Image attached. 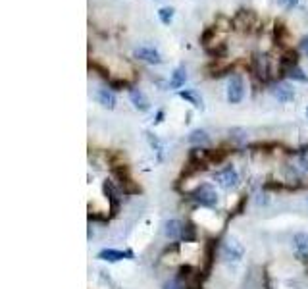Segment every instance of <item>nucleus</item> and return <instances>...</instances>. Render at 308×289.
Listing matches in <instances>:
<instances>
[{"mask_svg": "<svg viewBox=\"0 0 308 289\" xmlns=\"http://www.w3.org/2000/svg\"><path fill=\"white\" fill-rule=\"evenodd\" d=\"M114 175L116 179L120 181V189H122L123 195H137L141 193V187L133 181L131 174H129V168L120 164V166L114 168Z\"/></svg>", "mask_w": 308, "mask_h": 289, "instance_id": "obj_1", "label": "nucleus"}, {"mask_svg": "<svg viewBox=\"0 0 308 289\" xmlns=\"http://www.w3.org/2000/svg\"><path fill=\"white\" fill-rule=\"evenodd\" d=\"M194 202H199L201 206H214L218 202V193L214 189V185L210 183H201L194 187V191L191 193Z\"/></svg>", "mask_w": 308, "mask_h": 289, "instance_id": "obj_2", "label": "nucleus"}, {"mask_svg": "<svg viewBox=\"0 0 308 289\" xmlns=\"http://www.w3.org/2000/svg\"><path fill=\"white\" fill-rule=\"evenodd\" d=\"M253 73L262 83H268L272 79V68H270V60H268L266 54L255 52V56H253Z\"/></svg>", "mask_w": 308, "mask_h": 289, "instance_id": "obj_3", "label": "nucleus"}, {"mask_svg": "<svg viewBox=\"0 0 308 289\" xmlns=\"http://www.w3.org/2000/svg\"><path fill=\"white\" fill-rule=\"evenodd\" d=\"M245 96V79L241 73H233L228 83V102L229 104H239Z\"/></svg>", "mask_w": 308, "mask_h": 289, "instance_id": "obj_4", "label": "nucleus"}, {"mask_svg": "<svg viewBox=\"0 0 308 289\" xmlns=\"http://www.w3.org/2000/svg\"><path fill=\"white\" fill-rule=\"evenodd\" d=\"M255 23H256V14L253 10L241 8L237 10V14L231 18V25H233V29H237V31H250Z\"/></svg>", "mask_w": 308, "mask_h": 289, "instance_id": "obj_5", "label": "nucleus"}, {"mask_svg": "<svg viewBox=\"0 0 308 289\" xmlns=\"http://www.w3.org/2000/svg\"><path fill=\"white\" fill-rule=\"evenodd\" d=\"M214 179H216L223 189H233V187H237L239 183V174L233 166H226L214 174Z\"/></svg>", "mask_w": 308, "mask_h": 289, "instance_id": "obj_6", "label": "nucleus"}, {"mask_svg": "<svg viewBox=\"0 0 308 289\" xmlns=\"http://www.w3.org/2000/svg\"><path fill=\"white\" fill-rule=\"evenodd\" d=\"M297 66H299V52L295 48H285L279 58V75H287Z\"/></svg>", "mask_w": 308, "mask_h": 289, "instance_id": "obj_7", "label": "nucleus"}, {"mask_svg": "<svg viewBox=\"0 0 308 289\" xmlns=\"http://www.w3.org/2000/svg\"><path fill=\"white\" fill-rule=\"evenodd\" d=\"M98 260H104V262H120L125 258H135L133 251H118V249H102L97 254Z\"/></svg>", "mask_w": 308, "mask_h": 289, "instance_id": "obj_8", "label": "nucleus"}, {"mask_svg": "<svg viewBox=\"0 0 308 289\" xmlns=\"http://www.w3.org/2000/svg\"><path fill=\"white\" fill-rule=\"evenodd\" d=\"M272 95L275 96L279 102H291V100H295V89L291 87L289 83L279 81V83H275L272 87Z\"/></svg>", "mask_w": 308, "mask_h": 289, "instance_id": "obj_9", "label": "nucleus"}, {"mask_svg": "<svg viewBox=\"0 0 308 289\" xmlns=\"http://www.w3.org/2000/svg\"><path fill=\"white\" fill-rule=\"evenodd\" d=\"M104 193H106V197H108V202H110V212H112V216H116L118 211H120L122 199H120V193L116 189L114 181H110V179L104 181Z\"/></svg>", "mask_w": 308, "mask_h": 289, "instance_id": "obj_10", "label": "nucleus"}, {"mask_svg": "<svg viewBox=\"0 0 308 289\" xmlns=\"http://www.w3.org/2000/svg\"><path fill=\"white\" fill-rule=\"evenodd\" d=\"M243 254H245V249L239 245L235 239H231V241H228V243L223 245V258H226V260L239 262V260L243 258Z\"/></svg>", "mask_w": 308, "mask_h": 289, "instance_id": "obj_11", "label": "nucleus"}, {"mask_svg": "<svg viewBox=\"0 0 308 289\" xmlns=\"http://www.w3.org/2000/svg\"><path fill=\"white\" fill-rule=\"evenodd\" d=\"M293 247H295V253L300 260H308V233L299 231L293 237Z\"/></svg>", "mask_w": 308, "mask_h": 289, "instance_id": "obj_12", "label": "nucleus"}, {"mask_svg": "<svg viewBox=\"0 0 308 289\" xmlns=\"http://www.w3.org/2000/svg\"><path fill=\"white\" fill-rule=\"evenodd\" d=\"M133 56L139 58V60L147 62V64H160L162 58H160V52L150 48V46H141V48H135L133 50Z\"/></svg>", "mask_w": 308, "mask_h": 289, "instance_id": "obj_13", "label": "nucleus"}, {"mask_svg": "<svg viewBox=\"0 0 308 289\" xmlns=\"http://www.w3.org/2000/svg\"><path fill=\"white\" fill-rule=\"evenodd\" d=\"M129 98H131L133 106L137 108V110H141V112H147L150 108V102L149 98H147V95L143 93L141 89L137 87H129Z\"/></svg>", "mask_w": 308, "mask_h": 289, "instance_id": "obj_14", "label": "nucleus"}, {"mask_svg": "<svg viewBox=\"0 0 308 289\" xmlns=\"http://www.w3.org/2000/svg\"><path fill=\"white\" fill-rule=\"evenodd\" d=\"M177 95H179V98H183V100H187L189 104H193L194 108H199V110H203V108H204V100H203V96L199 95L197 91H193V89H185V91H179Z\"/></svg>", "mask_w": 308, "mask_h": 289, "instance_id": "obj_15", "label": "nucleus"}, {"mask_svg": "<svg viewBox=\"0 0 308 289\" xmlns=\"http://www.w3.org/2000/svg\"><path fill=\"white\" fill-rule=\"evenodd\" d=\"M181 229H183V224L179 220H166L164 222V235L167 239H179L181 237Z\"/></svg>", "mask_w": 308, "mask_h": 289, "instance_id": "obj_16", "label": "nucleus"}, {"mask_svg": "<svg viewBox=\"0 0 308 289\" xmlns=\"http://www.w3.org/2000/svg\"><path fill=\"white\" fill-rule=\"evenodd\" d=\"M287 35H289V29H287V25H285V21L275 19V21H273V43L282 46V44H285Z\"/></svg>", "mask_w": 308, "mask_h": 289, "instance_id": "obj_17", "label": "nucleus"}, {"mask_svg": "<svg viewBox=\"0 0 308 289\" xmlns=\"http://www.w3.org/2000/svg\"><path fill=\"white\" fill-rule=\"evenodd\" d=\"M185 81H187V68H185L183 64L181 66H177L174 73H172V79H170V87L172 89H179L185 85Z\"/></svg>", "mask_w": 308, "mask_h": 289, "instance_id": "obj_18", "label": "nucleus"}, {"mask_svg": "<svg viewBox=\"0 0 308 289\" xmlns=\"http://www.w3.org/2000/svg\"><path fill=\"white\" fill-rule=\"evenodd\" d=\"M97 100L104 106V108H108V110H112L116 106V95L112 93V89H98Z\"/></svg>", "mask_w": 308, "mask_h": 289, "instance_id": "obj_19", "label": "nucleus"}, {"mask_svg": "<svg viewBox=\"0 0 308 289\" xmlns=\"http://www.w3.org/2000/svg\"><path fill=\"white\" fill-rule=\"evenodd\" d=\"M189 143L194 145V147H204L210 143V137L204 129H194V132L189 133Z\"/></svg>", "mask_w": 308, "mask_h": 289, "instance_id": "obj_20", "label": "nucleus"}, {"mask_svg": "<svg viewBox=\"0 0 308 289\" xmlns=\"http://www.w3.org/2000/svg\"><path fill=\"white\" fill-rule=\"evenodd\" d=\"M206 54L214 58V60H220V58H226V54H228V44L226 43H216L214 46H206L204 48Z\"/></svg>", "mask_w": 308, "mask_h": 289, "instance_id": "obj_21", "label": "nucleus"}, {"mask_svg": "<svg viewBox=\"0 0 308 289\" xmlns=\"http://www.w3.org/2000/svg\"><path fill=\"white\" fill-rule=\"evenodd\" d=\"M181 239H183L185 243H191V241L197 239V228H194V224H191V222L183 224V229H181Z\"/></svg>", "mask_w": 308, "mask_h": 289, "instance_id": "obj_22", "label": "nucleus"}, {"mask_svg": "<svg viewBox=\"0 0 308 289\" xmlns=\"http://www.w3.org/2000/svg\"><path fill=\"white\" fill-rule=\"evenodd\" d=\"M174 14H176V10L172 8V6H164V8L158 10V18H160V21H162L164 25H170V23H172Z\"/></svg>", "mask_w": 308, "mask_h": 289, "instance_id": "obj_23", "label": "nucleus"}, {"mask_svg": "<svg viewBox=\"0 0 308 289\" xmlns=\"http://www.w3.org/2000/svg\"><path fill=\"white\" fill-rule=\"evenodd\" d=\"M229 139L233 143H237V145H243L246 141V132L241 129V127H233V129H229Z\"/></svg>", "mask_w": 308, "mask_h": 289, "instance_id": "obj_24", "label": "nucleus"}, {"mask_svg": "<svg viewBox=\"0 0 308 289\" xmlns=\"http://www.w3.org/2000/svg\"><path fill=\"white\" fill-rule=\"evenodd\" d=\"M216 31H218L216 27H206V29L203 31V35H201V44H203L204 48H206V46H210L212 39L216 37Z\"/></svg>", "mask_w": 308, "mask_h": 289, "instance_id": "obj_25", "label": "nucleus"}, {"mask_svg": "<svg viewBox=\"0 0 308 289\" xmlns=\"http://www.w3.org/2000/svg\"><path fill=\"white\" fill-rule=\"evenodd\" d=\"M287 77L293 79V81H300V83H306V81H308V75L302 70H300L299 66H297V68H293V70L287 73Z\"/></svg>", "mask_w": 308, "mask_h": 289, "instance_id": "obj_26", "label": "nucleus"}, {"mask_svg": "<svg viewBox=\"0 0 308 289\" xmlns=\"http://www.w3.org/2000/svg\"><path fill=\"white\" fill-rule=\"evenodd\" d=\"M89 68H91V70H95L98 75H102L104 79H110V71L106 70L102 64H98V62H95V60H89Z\"/></svg>", "mask_w": 308, "mask_h": 289, "instance_id": "obj_27", "label": "nucleus"}, {"mask_svg": "<svg viewBox=\"0 0 308 289\" xmlns=\"http://www.w3.org/2000/svg\"><path fill=\"white\" fill-rule=\"evenodd\" d=\"M108 85L112 91H123L125 87H129V81H125V79H108Z\"/></svg>", "mask_w": 308, "mask_h": 289, "instance_id": "obj_28", "label": "nucleus"}, {"mask_svg": "<svg viewBox=\"0 0 308 289\" xmlns=\"http://www.w3.org/2000/svg\"><path fill=\"white\" fill-rule=\"evenodd\" d=\"M162 289H185V287H183V281L179 280V278H172V280L164 281Z\"/></svg>", "mask_w": 308, "mask_h": 289, "instance_id": "obj_29", "label": "nucleus"}, {"mask_svg": "<svg viewBox=\"0 0 308 289\" xmlns=\"http://www.w3.org/2000/svg\"><path fill=\"white\" fill-rule=\"evenodd\" d=\"M279 4H282L285 10H293L299 4V0H279Z\"/></svg>", "mask_w": 308, "mask_h": 289, "instance_id": "obj_30", "label": "nucleus"}, {"mask_svg": "<svg viewBox=\"0 0 308 289\" xmlns=\"http://www.w3.org/2000/svg\"><path fill=\"white\" fill-rule=\"evenodd\" d=\"M299 164H300V168H302V170H308V156H306V152H304V150L300 152Z\"/></svg>", "mask_w": 308, "mask_h": 289, "instance_id": "obj_31", "label": "nucleus"}, {"mask_svg": "<svg viewBox=\"0 0 308 289\" xmlns=\"http://www.w3.org/2000/svg\"><path fill=\"white\" fill-rule=\"evenodd\" d=\"M300 50L308 56V35H304L302 39H300Z\"/></svg>", "mask_w": 308, "mask_h": 289, "instance_id": "obj_32", "label": "nucleus"}, {"mask_svg": "<svg viewBox=\"0 0 308 289\" xmlns=\"http://www.w3.org/2000/svg\"><path fill=\"white\" fill-rule=\"evenodd\" d=\"M164 122V110H158L156 112V118H154V123H162Z\"/></svg>", "mask_w": 308, "mask_h": 289, "instance_id": "obj_33", "label": "nucleus"}, {"mask_svg": "<svg viewBox=\"0 0 308 289\" xmlns=\"http://www.w3.org/2000/svg\"><path fill=\"white\" fill-rule=\"evenodd\" d=\"M306 116H308V108H306Z\"/></svg>", "mask_w": 308, "mask_h": 289, "instance_id": "obj_34", "label": "nucleus"}]
</instances>
